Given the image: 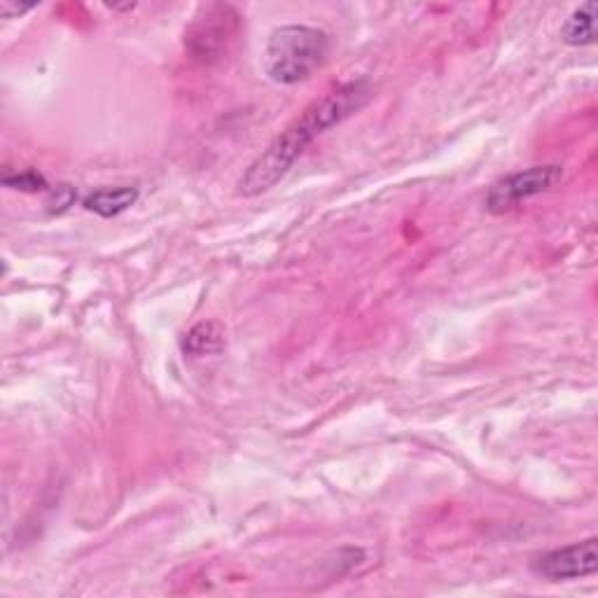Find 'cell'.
I'll return each instance as SVG.
<instances>
[{"label":"cell","instance_id":"8","mask_svg":"<svg viewBox=\"0 0 598 598\" xmlns=\"http://www.w3.org/2000/svg\"><path fill=\"white\" fill-rule=\"evenodd\" d=\"M222 346H225V332L218 323L211 321L194 325L183 339V351L192 358L213 356V353L222 351Z\"/></svg>","mask_w":598,"mask_h":598},{"label":"cell","instance_id":"10","mask_svg":"<svg viewBox=\"0 0 598 598\" xmlns=\"http://www.w3.org/2000/svg\"><path fill=\"white\" fill-rule=\"evenodd\" d=\"M73 199H75V194H73L71 187L61 185V187H57V192H54L52 206L57 208V211H64V208H68V206L73 204Z\"/></svg>","mask_w":598,"mask_h":598},{"label":"cell","instance_id":"9","mask_svg":"<svg viewBox=\"0 0 598 598\" xmlns=\"http://www.w3.org/2000/svg\"><path fill=\"white\" fill-rule=\"evenodd\" d=\"M3 185L19 192H45L50 190L47 180L38 171H22V173H5Z\"/></svg>","mask_w":598,"mask_h":598},{"label":"cell","instance_id":"2","mask_svg":"<svg viewBox=\"0 0 598 598\" xmlns=\"http://www.w3.org/2000/svg\"><path fill=\"white\" fill-rule=\"evenodd\" d=\"M330 38L316 26L290 24L271 31L264 50V71L278 85H299L325 64Z\"/></svg>","mask_w":598,"mask_h":598},{"label":"cell","instance_id":"6","mask_svg":"<svg viewBox=\"0 0 598 598\" xmlns=\"http://www.w3.org/2000/svg\"><path fill=\"white\" fill-rule=\"evenodd\" d=\"M138 190L136 187H103L94 190L85 197V208L101 218H115L136 204Z\"/></svg>","mask_w":598,"mask_h":598},{"label":"cell","instance_id":"4","mask_svg":"<svg viewBox=\"0 0 598 598\" xmlns=\"http://www.w3.org/2000/svg\"><path fill=\"white\" fill-rule=\"evenodd\" d=\"M563 178V166L559 164H545V166H531L526 171L510 173V176L500 178L496 185L486 194V211L489 213H507L521 201L538 197L542 192H549L552 187Z\"/></svg>","mask_w":598,"mask_h":598},{"label":"cell","instance_id":"5","mask_svg":"<svg viewBox=\"0 0 598 598\" xmlns=\"http://www.w3.org/2000/svg\"><path fill=\"white\" fill-rule=\"evenodd\" d=\"M531 570L547 582H568L589 577L598 570V549L596 538H589L575 545L549 549V552L535 556Z\"/></svg>","mask_w":598,"mask_h":598},{"label":"cell","instance_id":"1","mask_svg":"<svg viewBox=\"0 0 598 598\" xmlns=\"http://www.w3.org/2000/svg\"><path fill=\"white\" fill-rule=\"evenodd\" d=\"M374 89L370 80L360 78L351 80L346 85L337 87L335 92L323 96L321 101L311 103L288 129L281 131L269 148L248 166L239 180V194L243 197H255V194L267 192L274 187L285 173L292 169V164L302 157V152L316 141L325 131L337 127L339 122L349 120L358 110H363L370 103Z\"/></svg>","mask_w":598,"mask_h":598},{"label":"cell","instance_id":"3","mask_svg":"<svg viewBox=\"0 0 598 598\" xmlns=\"http://www.w3.org/2000/svg\"><path fill=\"white\" fill-rule=\"evenodd\" d=\"M241 15L227 3L201 5L185 31V52L199 64H218L241 36Z\"/></svg>","mask_w":598,"mask_h":598},{"label":"cell","instance_id":"11","mask_svg":"<svg viewBox=\"0 0 598 598\" xmlns=\"http://www.w3.org/2000/svg\"><path fill=\"white\" fill-rule=\"evenodd\" d=\"M33 10V5H10V3H0V12L3 17H15V15H24V12Z\"/></svg>","mask_w":598,"mask_h":598},{"label":"cell","instance_id":"7","mask_svg":"<svg viewBox=\"0 0 598 598\" xmlns=\"http://www.w3.org/2000/svg\"><path fill=\"white\" fill-rule=\"evenodd\" d=\"M563 43L573 47L591 45L596 40V3H584L577 8L561 29Z\"/></svg>","mask_w":598,"mask_h":598}]
</instances>
